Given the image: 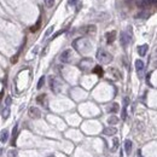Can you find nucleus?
I'll return each mask as SVG.
<instances>
[{"label": "nucleus", "mask_w": 157, "mask_h": 157, "mask_svg": "<svg viewBox=\"0 0 157 157\" xmlns=\"http://www.w3.org/2000/svg\"><path fill=\"white\" fill-rule=\"evenodd\" d=\"M73 47L81 54L83 53H88L92 48V45L89 42V40H87L86 38H79L76 40H74L73 42Z\"/></svg>", "instance_id": "f257e3e1"}, {"label": "nucleus", "mask_w": 157, "mask_h": 157, "mask_svg": "<svg viewBox=\"0 0 157 157\" xmlns=\"http://www.w3.org/2000/svg\"><path fill=\"white\" fill-rule=\"evenodd\" d=\"M97 59L100 63H103V64H109V63L112 60V56L108 51H105V50H98V52H97Z\"/></svg>", "instance_id": "f03ea898"}, {"label": "nucleus", "mask_w": 157, "mask_h": 157, "mask_svg": "<svg viewBox=\"0 0 157 157\" xmlns=\"http://www.w3.org/2000/svg\"><path fill=\"white\" fill-rule=\"evenodd\" d=\"M131 40H132L131 28H127V30H126V31H122V33H121V39H120V41H121L122 47H124V48L127 47V46L129 45Z\"/></svg>", "instance_id": "7ed1b4c3"}, {"label": "nucleus", "mask_w": 157, "mask_h": 157, "mask_svg": "<svg viewBox=\"0 0 157 157\" xmlns=\"http://www.w3.org/2000/svg\"><path fill=\"white\" fill-rule=\"evenodd\" d=\"M92 67H93V60L91 58H83L79 64V68L82 71H89Z\"/></svg>", "instance_id": "20e7f679"}, {"label": "nucleus", "mask_w": 157, "mask_h": 157, "mask_svg": "<svg viewBox=\"0 0 157 157\" xmlns=\"http://www.w3.org/2000/svg\"><path fill=\"white\" fill-rule=\"evenodd\" d=\"M50 87H51L52 92H54V93H59V91H60V83L53 76L50 77Z\"/></svg>", "instance_id": "39448f33"}, {"label": "nucleus", "mask_w": 157, "mask_h": 157, "mask_svg": "<svg viewBox=\"0 0 157 157\" xmlns=\"http://www.w3.org/2000/svg\"><path fill=\"white\" fill-rule=\"evenodd\" d=\"M62 63H69L71 60V50H65L59 57Z\"/></svg>", "instance_id": "423d86ee"}, {"label": "nucleus", "mask_w": 157, "mask_h": 157, "mask_svg": "<svg viewBox=\"0 0 157 157\" xmlns=\"http://www.w3.org/2000/svg\"><path fill=\"white\" fill-rule=\"evenodd\" d=\"M29 116H30L31 118H39V117L41 116V111H40L38 108H35V106H31V108L29 109Z\"/></svg>", "instance_id": "0eeeda50"}, {"label": "nucleus", "mask_w": 157, "mask_h": 157, "mask_svg": "<svg viewBox=\"0 0 157 157\" xmlns=\"http://www.w3.org/2000/svg\"><path fill=\"white\" fill-rule=\"evenodd\" d=\"M135 69H137V73L139 76H141V73L144 71V62L140 60V59H137L135 60Z\"/></svg>", "instance_id": "6e6552de"}, {"label": "nucleus", "mask_w": 157, "mask_h": 157, "mask_svg": "<svg viewBox=\"0 0 157 157\" xmlns=\"http://www.w3.org/2000/svg\"><path fill=\"white\" fill-rule=\"evenodd\" d=\"M96 30H97L96 25H87V27L81 29V31L83 34H94V33H96Z\"/></svg>", "instance_id": "1a4fd4ad"}, {"label": "nucleus", "mask_w": 157, "mask_h": 157, "mask_svg": "<svg viewBox=\"0 0 157 157\" xmlns=\"http://www.w3.org/2000/svg\"><path fill=\"white\" fill-rule=\"evenodd\" d=\"M105 38H106V42H108L109 45H110V44H112V42L115 41V39H116V31H115V30L109 31V33H106Z\"/></svg>", "instance_id": "9d476101"}, {"label": "nucleus", "mask_w": 157, "mask_h": 157, "mask_svg": "<svg viewBox=\"0 0 157 157\" xmlns=\"http://www.w3.org/2000/svg\"><path fill=\"white\" fill-rule=\"evenodd\" d=\"M155 4V0H140L139 1V7L140 9H146L151 5Z\"/></svg>", "instance_id": "9b49d317"}, {"label": "nucleus", "mask_w": 157, "mask_h": 157, "mask_svg": "<svg viewBox=\"0 0 157 157\" xmlns=\"http://www.w3.org/2000/svg\"><path fill=\"white\" fill-rule=\"evenodd\" d=\"M117 133V129L115 128V127H106L104 131H103V134H105V135H114V134H116Z\"/></svg>", "instance_id": "f8f14e48"}, {"label": "nucleus", "mask_w": 157, "mask_h": 157, "mask_svg": "<svg viewBox=\"0 0 157 157\" xmlns=\"http://www.w3.org/2000/svg\"><path fill=\"white\" fill-rule=\"evenodd\" d=\"M9 139V131L7 129H3L0 132V141L1 143H6Z\"/></svg>", "instance_id": "ddd939ff"}, {"label": "nucleus", "mask_w": 157, "mask_h": 157, "mask_svg": "<svg viewBox=\"0 0 157 157\" xmlns=\"http://www.w3.org/2000/svg\"><path fill=\"white\" fill-rule=\"evenodd\" d=\"M92 73L97 74L99 77H102V76L104 75V70H103V68H102L100 65H96V67H93V69H92Z\"/></svg>", "instance_id": "4468645a"}, {"label": "nucleus", "mask_w": 157, "mask_h": 157, "mask_svg": "<svg viewBox=\"0 0 157 157\" xmlns=\"http://www.w3.org/2000/svg\"><path fill=\"white\" fill-rule=\"evenodd\" d=\"M147 50H149V46H147V45H141V46H139V47H138V54L143 57V56H145V54H146Z\"/></svg>", "instance_id": "2eb2a0df"}, {"label": "nucleus", "mask_w": 157, "mask_h": 157, "mask_svg": "<svg viewBox=\"0 0 157 157\" xmlns=\"http://www.w3.org/2000/svg\"><path fill=\"white\" fill-rule=\"evenodd\" d=\"M17 133H18V126L16 124L12 131V146L16 145V139H17Z\"/></svg>", "instance_id": "dca6fc26"}, {"label": "nucleus", "mask_w": 157, "mask_h": 157, "mask_svg": "<svg viewBox=\"0 0 157 157\" xmlns=\"http://www.w3.org/2000/svg\"><path fill=\"white\" fill-rule=\"evenodd\" d=\"M41 27V17H39V19L36 21V23H35V25H33L30 28V31L31 33H35L36 30H39V28Z\"/></svg>", "instance_id": "f3484780"}, {"label": "nucleus", "mask_w": 157, "mask_h": 157, "mask_svg": "<svg viewBox=\"0 0 157 157\" xmlns=\"http://www.w3.org/2000/svg\"><path fill=\"white\" fill-rule=\"evenodd\" d=\"M132 146H133V144H132L131 140H126L124 141V150H126V152H127V153H129L132 151Z\"/></svg>", "instance_id": "a211bd4d"}, {"label": "nucleus", "mask_w": 157, "mask_h": 157, "mask_svg": "<svg viewBox=\"0 0 157 157\" xmlns=\"http://www.w3.org/2000/svg\"><path fill=\"white\" fill-rule=\"evenodd\" d=\"M128 98L126 97L124 98V105H123V110H122V120H126V117H127V114H126V109H127V105H128Z\"/></svg>", "instance_id": "6ab92c4d"}, {"label": "nucleus", "mask_w": 157, "mask_h": 157, "mask_svg": "<svg viewBox=\"0 0 157 157\" xmlns=\"http://www.w3.org/2000/svg\"><path fill=\"white\" fill-rule=\"evenodd\" d=\"M118 109H120V106H118V104L117 103H114V104H111L110 106H109V112H112V114H115V112H117L118 111Z\"/></svg>", "instance_id": "aec40b11"}, {"label": "nucleus", "mask_w": 157, "mask_h": 157, "mask_svg": "<svg viewBox=\"0 0 157 157\" xmlns=\"http://www.w3.org/2000/svg\"><path fill=\"white\" fill-rule=\"evenodd\" d=\"M1 116H3L4 120H7V118H9V116H10V108H9V106H6V108L3 110V115H1Z\"/></svg>", "instance_id": "412c9836"}, {"label": "nucleus", "mask_w": 157, "mask_h": 157, "mask_svg": "<svg viewBox=\"0 0 157 157\" xmlns=\"http://www.w3.org/2000/svg\"><path fill=\"white\" fill-rule=\"evenodd\" d=\"M117 122H118V118H117L116 116H114V115L108 118V123H109V124H116Z\"/></svg>", "instance_id": "4be33fe9"}, {"label": "nucleus", "mask_w": 157, "mask_h": 157, "mask_svg": "<svg viewBox=\"0 0 157 157\" xmlns=\"http://www.w3.org/2000/svg\"><path fill=\"white\" fill-rule=\"evenodd\" d=\"M45 99H46V94H40V96L36 98V102L39 104H44L45 105Z\"/></svg>", "instance_id": "5701e85b"}, {"label": "nucleus", "mask_w": 157, "mask_h": 157, "mask_svg": "<svg viewBox=\"0 0 157 157\" xmlns=\"http://www.w3.org/2000/svg\"><path fill=\"white\" fill-rule=\"evenodd\" d=\"M7 157H18V152H17V150H15V149L10 150V151L7 152Z\"/></svg>", "instance_id": "b1692460"}, {"label": "nucleus", "mask_w": 157, "mask_h": 157, "mask_svg": "<svg viewBox=\"0 0 157 157\" xmlns=\"http://www.w3.org/2000/svg\"><path fill=\"white\" fill-rule=\"evenodd\" d=\"M44 83H45V76H41L40 77V80H39V82H38V89H40L42 86H44Z\"/></svg>", "instance_id": "393cba45"}, {"label": "nucleus", "mask_w": 157, "mask_h": 157, "mask_svg": "<svg viewBox=\"0 0 157 157\" xmlns=\"http://www.w3.org/2000/svg\"><path fill=\"white\" fill-rule=\"evenodd\" d=\"M44 3L47 7H52L54 5V0H44Z\"/></svg>", "instance_id": "a878e982"}, {"label": "nucleus", "mask_w": 157, "mask_h": 157, "mask_svg": "<svg viewBox=\"0 0 157 157\" xmlns=\"http://www.w3.org/2000/svg\"><path fill=\"white\" fill-rule=\"evenodd\" d=\"M117 147H118V139H117V138H114V146H112V149H111V150H112V151H115Z\"/></svg>", "instance_id": "bb28decb"}, {"label": "nucleus", "mask_w": 157, "mask_h": 157, "mask_svg": "<svg viewBox=\"0 0 157 157\" xmlns=\"http://www.w3.org/2000/svg\"><path fill=\"white\" fill-rule=\"evenodd\" d=\"M77 1H79V0H68V5L69 6H75Z\"/></svg>", "instance_id": "cd10ccee"}, {"label": "nucleus", "mask_w": 157, "mask_h": 157, "mask_svg": "<svg viewBox=\"0 0 157 157\" xmlns=\"http://www.w3.org/2000/svg\"><path fill=\"white\" fill-rule=\"evenodd\" d=\"M11 102H12V100H11V97H7V98L5 99V105H6V106H10V105H11Z\"/></svg>", "instance_id": "c85d7f7f"}, {"label": "nucleus", "mask_w": 157, "mask_h": 157, "mask_svg": "<svg viewBox=\"0 0 157 157\" xmlns=\"http://www.w3.org/2000/svg\"><path fill=\"white\" fill-rule=\"evenodd\" d=\"M52 30H53V27H50V28L47 29V31H46V34H45V38H47V36L52 33Z\"/></svg>", "instance_id": "c756f323"}, {"label": "nucleus", "mask_w": 157, "mask_h": 157, "mask_svg": "<svg viewBox=\"0 0 157 157\" xmlns=\"http://www.w3.org/2000/svg\"><path fill=\"white\" fill-rule=\"evenodd\" d=\"M48 157H54V156H53V155H51V156H48Z\"/></svg>", "instance_id": "7c9ffc66"}]
</instances>
